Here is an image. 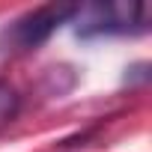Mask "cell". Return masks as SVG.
Listing matches in <instances>:
<instances>
[{
  "label": "cell",
  "mask_w": 152,
  "mask_h": 152,
  "mask_svg": "<svg viewBox=\"0 0 152 152\" xmlns=\"http://www.w3.org/2000/svg\"><path fill=\"white\" fill-rule=\"evenodd\" d=\"M78 3H45L0 30V54H30L45 45L57 27L69 24Z\"/></svg>",
  "instance_id": "obj_2"
},
{
  "label": "cell",
  "mask_w": 152,
  "mask_h": 152,
  "mask_svg": "<svg viewBox=\"0 0 152 152\" xmlns=\"http://www.w3.org/2000/svg\"><path fill=\"white\" fill-rule=\"evenodd\" d=\"M21 110V96L9 81H0V128H6L9 122H15Z\"/></svg>",
  "instance_id": "obj_3"
},
{
  "label": "cell",
  "mask_w": 152,
  "mask_h": 152,
  "mask_svg": "<svg viewBox=\"0 0 152 152\" xmlns=\"http://www.w3.org/2000/svg\"><path fill=\"white\" fill-rule=\"evenodd\" d=\"M75 36L78 39H99V36H137L149 30V6L146 3H128V0H113V3H87L78 6L72 15Z\"/></svg>",
  "instance_id": "obj_1"
}]
</instances>
